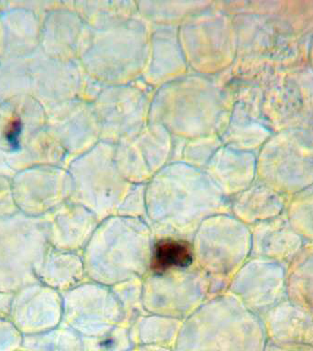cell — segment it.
<instances>
[{
	"mask_svg": "<svg viewBox=\"0 0 313 351\" xmlns=\"http://www.w3.org/2000/svg\"><path fill=\"white\" fill-rule=\"evenodd\" d=\"M147 221L155 238L192 241L210 217L230 213V200L205 169L173 162L156 173L146 185Z\"/></svg>",
	"mask_w": 313,
	"mask_h": 351,
	"instance_id": "1",
	"label": "cell"
},
{
	"mask_svg": "<svg viewBox=\"0 0 313 351\" xmlns=\"http://www.w3.org/2000/svg\"><path fill=\"white\" fill-rule=\"evenodd\" d=\"M233 97L218 76L189 73L156 88L150 123L162 125L183 139L218 134L229 120Z\"/></svg>",
	"mask_w": 313,
	"mask_h": 351,
	"instance_id": "2",
	"label": "cell"
},
{
	"mask_svg": "<svg viewBox=\"0 0 313 351\" xmlns=\"http://www.w3.org/2000/svg\"><path fill=\"white\" fill-rule=\"evenodd\" d=\"M154 241L144 219L113 215L103 219L82 252L87 279L112 287L144 278L150 271Z\"/></svg>",
	"mask_w": 313,
	"mask_h": 351,
	"instance_id": "3",
	"label": "cell"
},
{
	"mask_svg": "<svg viewBox=\"0 0 313 351\" xmlns=\"http://www.w3.org/2000/svg\"><path fill=\"white\" fill-rule=\"evenodd\" d=\"M150 25L139 15L92 29L80 63L90 78L103 85L142 79L150 53Z\"/></svg>",
	"mask_w": 313,
	"mask_h": 351,
	"instance_id": "4",
	"label": "cell"
},
{
	"mask_svg": "<svg viewBox=\"0 0 313 351\" xmlns=\"http://www.w3.org/2000/svg\"><path fill=\"white\" fill-rule=\"evenodd\" d=\"M251 317L229 293L211 296L183 320L176 351H242Z\"/></svg>",
	"mask_w": 313,
	"mask_h": 351,
	"instance_id": "5",
	"label": "cell"
},
{
	"mask_svg": "<svg viewBox=\"0 0 313 351\" xmlns=\"http://www.w3.org/2000/svg\"><path fill=\"white\" fill-rule=\"evenodd\" d=\"M115 145L100 141L77 156L69 169L71 202L92 211L99 221L115 215L133 184L123 178L115 166Z\"/></svg>",
	"mask_w": 313,
	"mask_h": 351,
	"instance_id": "6",
	"label": "cell"
},
{
	"mask_svg": "<svg viewBox=\"0 0 313 351\" xmlns=\"http://www.w3.org/2000/svg\"><path fill=\"white\" fill-rule=\"evenodd\" d=\"M178 38L191 73L216 76L236 60L232 18L213 5L178 26Z\"/></svg>",
	"mask_w": 313,
	"mask_h": 351,
	"instance_id": "7",
	"label": "cell"
},
{
	"mask_svg": "<svg viewBox=\"0 0 313 351\" xmlns=\"http://www.w3.org/2000/svg\"><path fill=\"white\" fill-rule=\"evenodd\" d=\"M192 245L195 265L210 277L216 295L227 292L247 252L248 236L243 222L230 213L211 216L194 232Z\"/></svg>",
	"mask_w": 313,
	"mask_h": 351,
	"instance_id": "8",
	"label": "cell"
},
{
	"mask_svg": "<svg viewBox=\"0 0 313 351\" xmlns=\"http://www.w3.org/2000/svg\"><path fill=\"white\" fill-rule=\"evenodd\" d=\"M49 247L44 218L19 213L0 219V292H15L38 282Z\"/></svg>",
	"mask_w": 313,
	"mask_h": 351,
	"instance_id": "9",
	"label": "cell"
},
{
	"mask_svg": "<svg viewBox=\"0 0 313 351\" xmlns=\"http://www.w3.org/2000/svg\"><path fill=\"white\" fill-rule=\"evenodd\" d=\"M216 295L213 281L196 265L152 273L143 278L146 313L184 320Z\"/></svg>",
	"mask_w": 313,
	"mask_h": 351,
	"instance_id": "10",
	"label": "cell"
},
{
	"mask_svg": "<svg viewBox=\"0 0 313 351\" xmlns=\"http://www.w3.org/2000/svg\"><path fill=\"white\" fill-rule=\"evenodd\" d=\"M155 90L142 79L130 84L103 85L92 101L101 141L115 145L137 136L150 123Z\"/></svg>",
	"mask_w": 313,
	"mask_h": 351,
	"instance_id": "11",
	"label": "cell"
},
{
	"mask_svg": "<svg viewBox=\"0 0 313 351\" xmlns=\"http://www.w3.org/2000/svg\"><path fill=\"white\" fill-rule=\"evenodd\" d=\"M62 296V324L82 336H103L126 323L122 307L110 287L86 280Z\"/></svg>",
	"mask_w": 313,
	"mask_h": 351,
	"instance_id": "12",
	"label": "cell"
},
{
	"mask_svg": "<svg viewBox=\"0 0 313 351\" xmlns=\"http://www.w3.org/2000/svg\"><path fill=\"white\" fill-rule=\"evenodd\" d=\"M173 136L156 123H148L137 136L115 144L118 171L131 184H147L172 161Z\"/></svg>",
	"mask_w": 313,
	"mask_h": 351,
	"instance_id": "13",
	"label": "cell"
},
{
	"mask_svg": "<svg viewBox=\"0 0 313 351\" xmlns=\"http://www.w3.org/2000/svg\"><path fill=\"white\" fill-rule=\"evenodd\" d=\"M10 320L23 336L45 333L62 323V293L36 282L14 292Z\"/></svg>",
	"mask_w": 313,
	"mask_h": 351,
	"instance_id": "14",
	"label": "cell"
},
{
	"mask_svg": "<svg viewBox=\"0 0 313 351\" xmlns=\"http://www.w3.org/2000/svg\"><path fill=\"white\" fill-rule=\"evenodd\" d=\"M150 27V53L142 80L156 89L191 71L181 49L178 27Z\"/></svg>",
	"mask_w": 313,
	"mask_h": 351,
	"instance_id": "15",
	"label": "cell"
},
{
	"mask_svg": "<svg viewBox=\"0 0 313 351\" xmlns=\"http://www.w3.org/2000/svg\"><path fill=\"white\" fill-rule=\"evenodd\" d=\"M49 245L63 251H84L97 228V217L78 203L67 200L43 217Z\"/></svg>",
	"mask_w": 313,
	"mask_h": 351,
	"instance_id": "16",
	"label": "cell"
},
{
	"mask_svg": "<svg viewBox=\"0 0 313 351\" xmlns=\"http://www.w3.org/2000/svg\"><path fill=\"white\" fill-rule=\"evenodd\" d=\"M13 194L19 213L30 218H43L70 199L71 177L68 172L55 170L36 184L19 180Z\"/></svg>",
	"mask_w": 313,
	"mask_h": 351,
	"instance_id": "17",
	"label": "cell"
},
{
	"mask_svg": "<svg viewBox=\"0 0 313 351\" xmlns=\"http://www.w3.org/2000/svg\"><path fill=\"white\" fill-rule=\"evenodd\" d=\"M255 167L254 153L222 145L209 161L205 171L230 199L248 188Z\"/></svg>",
	"mask_w": 313,
	"mask_h": 351,
	"instance_id": "18",
	"label": "cell"
},
{
	"mask_svg": "<svg viewBox=\"0 0 313 351\" xmlns=\"http://www.w3.org/2000/svg\"><path fill=\"white\" fill-rule=\"evenodd\" d=\"M38 279L60 293L86 281L82 252L63 251L49 246L38 271Z\"/></svg>",
	"mask_w": 313,
	"mask_h": 351,
	"instance_id": "19",
	"label": "cell"
},
{
	"mask_svg": "<svg viewBox=\"0 0 313 351\" xmlns=\"http://www.w3.org/2000/svg\"><path fill=\"white\" fill-rule=\"evenodd\" d=\"M213 3L208 0H141L137 1V5L139 15L148 24L178 27Z\"/></svg>",
	"mask_w": 313,
	"mask_h": 351,
	"instance_id": "20",
	"label": "cell"
},
{
	"mask_svg": "<svg viewBox=\"0 0 313 351\" xmlns=\"http://www.w3.org/2000/svg\"><path fill=\"white\" fill-rule=\"evenodd\" d=\"M183 320L165 315L144 313L130 324L134 343L165 347L177 341Z\"/></svg>",
	"mask_w": 313,
	"mask_h": 351,
	"instance_id": "21",
	"label": "cell"
},
{
	"mask_svg": "<svg viewBox=\"0 0 313 351\" xmlns=\"http://www.w3.org/2000/svg\"><path fill=\"white\" fill-rule=\"evenodd\" d=\"M194 265L192 241L174 237L155 238L148 271L162 273Z\"/></svg>",
	"mask_w": 313,
	"mask_h": 351,
	"instance_id": "22",
	"label": "cell"
},
{
	"mask_svg": "<svg viewBox=\"0 0 313 351\" xmlns=\"http://www.w3.org/2000/svg\"><path fill=\"white\" fill-rule=\"evenodd\" d=\"M79 15L92 29L139 16L133 0H93L80 3Z\"/></svg>",
	"mask_w": 313,
	"mask_h": 351,
	"instance_id": "23",
	"label": "cell"
},
{
	"mask_svg": "<svg viewBox=\"0 0 313 351\" xmlns=\"http://www.w3.org/2000/svg\"><path fill=\"white\" fill-rule=\"evenodd\" d=\"M222 145L218 134H207L187 139L181 162L197 169H205Z\"/></svg>",
	"mask_w": 313,
	"mask_h": 351,
	"instance_id": "24",
	"label": "cell"
},
{
	"mask_svg": "<svg viewBox=\"0 0 313 351\" xmlns=\"http://www.w3.org/2000/svg\"><path fill=\"white\" fill-rule=\"evenodd\" d=\"M111 288L122 307L126 323L128 325L146 313L143 306V279L128 280Z\"/></svg>",
	"mask_w": 313,
	"mask_h": 351,
	"instance_id": "25",
	"label": "cell"
},
{
	"mask_svg": "<svg viewBox=\"0 0 313 351\" xmlns=\"http://www.w3.org/2000/svg\"><path fill=\"white\" fill-rule=\"evenodd\" d=\"M146 185L147 184H133L121 202L115 215L144 219L147 221Z\"/></svg>",
	"mask_w": 313,
	"mask_h": 351,
	"instance_id": "26",
	"label": "cell"
},
{
	"mask_svg": "<svg viewBox=\"0 0 313 351\" xmlns=\"http://www.w3.org/2000/svg\"><path fill=\"white\" fill-rule=\"evenodd\" d=\"M24 337L10 319H0V351H12Z\"/></svg>",
	"mask_w": 313,
	"mask_h": 351,
	"instance_id": "27",
	"label": "cell"
},
{
	"mask_svg": "<svg viewBox=\"0 0 313 351\" xmlns=\"http://www.w3.org/2000/svg\"><path fill=\"white\" fill-rule=\"evenodd\" d=\"M14 292H0V319H10Z\"/></svg>",
	"mask_w": 313,
	"mask_h": 351,
	"instance_id": "28",
	"label": "cell"
},
{
	"mask_svg": "<svg viewBox=\"0 0 313 351\" xmlns=\"http://www.w3.org/2000/svg\"><path fill=\"white\" fill-rule=\"evenodd\" d=\"M21 126L19 120H13L8 125L7 132H5V138L10 143L11 147H16L19 145V137L21 134Z\"/></svg>",
	"mask_w": 313,
	"mask_h": 351,
	"instance_id": "29",
	"label": "cell"
}]
</instances>
